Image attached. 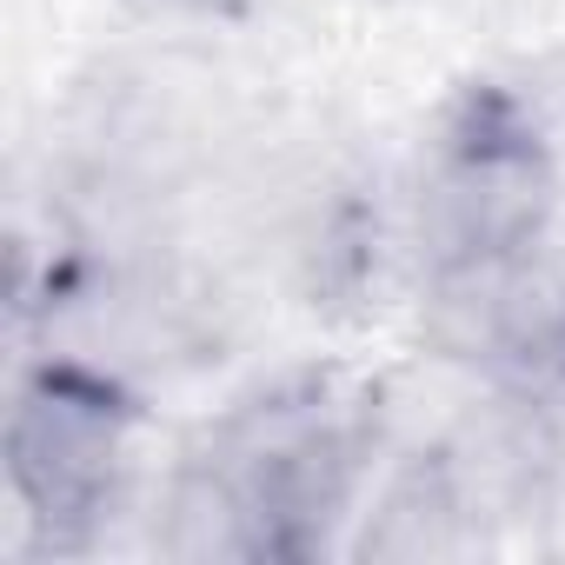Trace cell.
Returning a JSON list of instances; mask_svg holds the SVG:
<instances>
[{"mask_svg":"<svg viewBox=\"0 0 565 565\" xmlns=\"http://www.w3.org/2000/svg\"><path fill=\"white\" fill-rule=\"evenodd\" d=\"M419 273L439 347L486 360L558 279L565 220L539 120L492 81H472L419 160Z\"/></svg>","mask_w":565,"mask_h":565,"instance_id":"1","label":"cell"},{"mask_svg":"<svg viewBox=\"0 0 565 565\" xmlns=\"http://www.w3.org/2000/svg\"><path fill=\"white\" fill-rule=\"evenodd\" d=\"M380 439V386L300 366L200 426L173 486L180 558H320Z\"/></svg>","mask_w":565,"mask_h":565,"instance_id":"2","label":"cell"},{"mask_svg":"<svg viewBox=\"0 0 565 565\" xmlns=\"http://www.w3.org/2000/svg\"><path fill=\"white\" fill-rule=\"evenodd\" d=\"M127 433L134 399L81 366V360H41L8 413V479L28 512L34 552H87L107 525L127 472Z\"/></svg>","mask_w":565,"mask_h":565,"instance_id":"3","label":"cell"},{"mask_svg":"<svg viewBox=\"0 0 565 565\" xmlns=\"http://www.w3.org/2000/svg\"><path fill=\"white\" fill-rule=\"evenodd\" d=\"M160 8H186V14H239L246 0H160Z\"/></svg>","mask_w":565,"mask_h":565,"instance_id":"4","label":"cell"}]
</instances>
